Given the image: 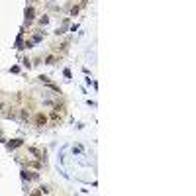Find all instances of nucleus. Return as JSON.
<instances>
[{
    "mask_svg": "<svg viewBox=\"0 0 196 196\" xmlns=\"http://www.w3.org/2000/svg\"><path fill=\"white\" fill-rule=\"evenodd\" d=\"M47 124V116L39 112V114H35V126H45Z\"/></svg>",
    "mask_w": 196,
    "mask_h": 196,
    "instance_id": "1",
    "label": "nucleus"
},
{
    "mask_svg": "<svg viewBox=\"0 0 196 196\" xmlns=\"http://www.w3.org/2000/svg\"><path fill=\"white\" fill-rule=\"evenodd\" d=\"M33 16H35V10H33V8H28V10H26V22H28V24L33 20Z\"/></svg>",
    "mask_w": 196,
    "mask_h": 196,
    "instance_id": "2",
    "label": "nucleus"
},
{
    "mask_svg": "<svg viewBox=\"0 0 196 196\" xmlns=\"http://www.w3.org/2000/svg\"><path fill=\"white\" fill-rule=\"evenodd\" d=\"M20 145H22V139H12V141L8 143L10 149H16V147H20Z\"/></svg>",
    "mask_w": 196,
    "mask_h": 196,
    "instance_id": "3",
    "label": "nucleus"
},
{
    "mask_svg": "<svg viewBox=\"0 0 196 196\" xmlns=\"http://www.w3.org/2000/svg\"><path fill=\"white\" fill-rule=\"evenodd\" d=\"M20 116H22L24 120H28V116H30V112H28V110H20Z\"/></svg>",
    "mask_w": 196,
    "mask_h": 196,
    "instance_id": "4",
    "label": "nucleus"
},
{
    "mask_svg": "<svg viewBox=\"0 0 196 196\" xmlns=\"http://www.w3.org/2000/svg\"><path fill=\"white\" fill-rule=\"evenodd\" d=\"M45 63H47V65H53V63H55V57H47L45 59Z\"/></svg>",
    "mask_w": 196,
    "mask_h": 196,
    "instance_id": "5",
    "label": "nucleus"
},
{
    "mask_svg": "<svg viewBox=\"0 0 196 196\" xmlns=\"http://www.w3.org/2000/svg\"><path fill=\"white\" fill-rule=\"evenodd\" d=\"M47 22H49V18H47V16H43V18H41V20H39V24H41V26H45V24H47Z\"/></svg>",
    "mask_w": 196,
    "mask_h": 196,
    "instance_id": "6",
    "label": "nucleus"
},
{
    "mask_svg": "<svg viewBox=\"0 0 196 196\" xmlns=\"http://www.w3.org/2000/svg\"><path fill=\"white\" fill-rule=\"evenodd\" d=\"M39 192H41V194H49V188H47V186H41Z\"/></svg>",
    "mask_w": 196,
    "mask_h": 196,
    "instance_id": "7",
    "label": "nucleus"
}]
</instances>
